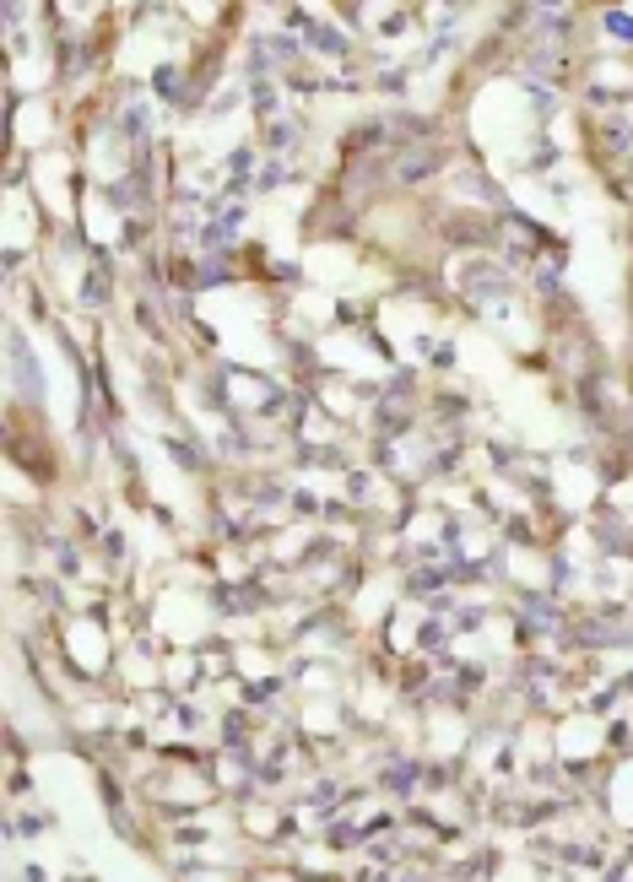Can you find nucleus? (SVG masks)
Instances as JSON below:
<instances>
[{
  "instance_id": "obj_1",
  "label": "nucleus",
  "mask_w": 633,
  "mask_h": 882,
  "mask_svg": "<svg viewBox=\"0 0 633 882\" xmlns=\"http://www.w3.org/2000/svg\"><path fill=\"white\" fill-rule=\"evenodd\" d=\"M439 168V152H412L406 163H401V179H423V174H434Z\"/></svg>"
},
{
  "instance_id": "obj_2",
  "label": "nucleus",
  "mask_w": 633,
  "mask_h": 882,
  "mask_svg": "<svg viewBox=\"0 0 633 882\" xmlns=\"http://www.w3.org/2000/svg\"><path fill=\"white\" fill-rule=\"evenodd\" d=\"M103 293H109V282H103V276H92V282H87V304H98Z\"/></svg>"
}]
</instances>
